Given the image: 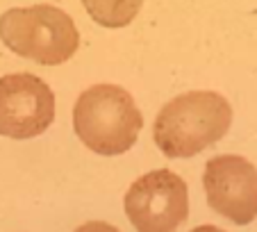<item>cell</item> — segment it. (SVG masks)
<instances>
[{"instance_id":"cell-5","label":"cell","mask_w":257,"mask_h":232,"mask_svg":"<svg viewBox=\"0 0 257 232\" xmlns=\"http://www.w3.org/2000/svg\"><path fill=\"white\" fill-rule=\"evenodd\" d=\"M55 121V93L34 73H7L0 77V137L34 139Z\"/></svg>"},{"instance_id":"cell-6","label":"cell","mask_w":257,"mask_h":232,"mask_svg":"<svg viewBox=\"0 0 257 232\" xmlns=\"http://www.w3.org/2000/svg\"><path fill=\"white\" fill-rule=\"evenodd\" d=\"M203 189L207 205L234 225L257 218V166L241 155H216L205 164Z\"/></svg>"},{"instance_id":"cell-4","label":"cell","mask_w":257,"mask_h":232,"mask_svg":"<svg viewBox=\"0 0 257 232\" xmlns=\"http://www.w3.org/2000/svg\"><path fill=\"white\" fill-rule=\"evenodd\" d=\"M123 209L137 232H175L189 216V189L171 169L148 171L130 184Z\"/></svg>"},{"instance_id":"cell-8","label":"cell","mask_w":257,"mask_h":232,"mask_svg":"<svg viewBox=\"0 0 257 232\" xmlns=\"http://www.w3.org/2000/svg\"><path fill=\"white\" fill-rule=\"evenodd\" d=\"M75 232H121V230L114 227L112 223H105V221H87V223H82Z\"/></svg>"},{"instance_id":"cell-1","label":"cell","mask_w":257,"mask_h":232,"mask_svg":"<svg viewBox=\"0 0 257 232\" xmlns=\"http://www.w3.org/2000/svg\"><path fill=\"white\" fill-rule=\"evenodd\" d=\"M232 105L218 91L191 89L171 98L155 116L153 137L171 160H187L207 150L228 135Z\"/></svg>"},{"instance_id":"cell-2","label":"cell","mask_w":257,"mask_h":232,"mask_svg":"<svg viewBox=\"0 0 257 232\" xmlns=\"http://www.w3.org/2000/svg\"><path fill=\"white\" fill-rule=\"evenodd\" d=\"M144 114L121 84L100 82L84 89L73 105V130L91 153L123 155L137 144Z\"/></svg>"},{"instance_id":"cell-9","label":"cell","mask_w":257,"mask_h":232,"mask_svg":"<svg viewBox=\"0 0 257 232\" xmlns=\"http://www.w3.org/2000/svg\"><path fill=\"white\" fill-rule=\"evenodd\" d=\"M189 232H225V230H221V227H216V225H198Z\"/></svg>"},{"instance_id":"cell-3","label":"cell","mask_w":257,"mask_h":232,"mask_svg":"<svg viewBox=\"0 0 257 232\" xmlns=\"http://www.w3.org/2000/svg\"><path fill=\"white\" fill-rule=\"evenodd\" d=\"M0 41L41 66H59L78 53L80 32L71 14L55 5L12 7L0 16Z\"/></svg>"},{"instance_id":"cell-7","label":"cell","mask_w":257,"mask_h":232,"mask_svg":"<svg viewBox=\"0 0 257 232\" xmlns=\"http://www.w3.org/2000/svg\"><path fill=\"white\" fill-rule=\"evenodd\" d=\"M82 5L93 23L118 30L137 19L139 10L144 7V0H82Z\"/></svg>"}]
</instances>
